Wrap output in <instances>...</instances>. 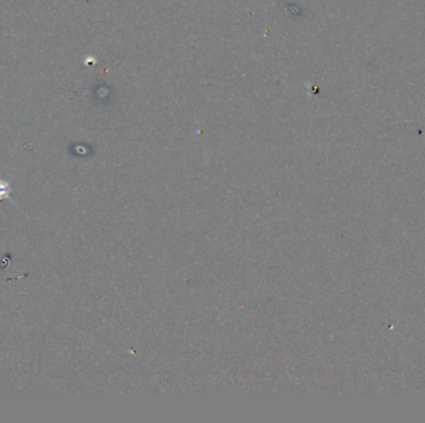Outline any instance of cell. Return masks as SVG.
Segmentation results:
<instances>
[{"mask_svg": "<svg viewBox=\"0 0 425 423\" xmlns=\"http://www.w3.org/2000/svg\"><path fill=\"white\" fill-rule=\"evenodd\" d=\"M10 191H11V189H10L9 184L0 180V201H2L3 198H9L10 200V197H9Z\"/></svg>", "mask_w": 425, "mask_h": 423, "instance_id": "6da1fadb", "label": "cell"}]
</instances>
